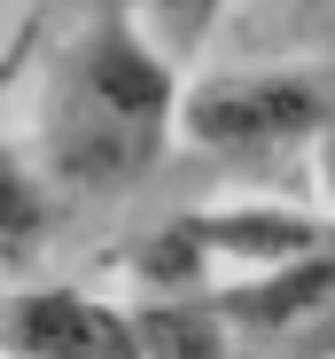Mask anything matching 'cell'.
I'll list each match as a JSON object with an SVG mask.
<instances>
[{
	"label": "cell",
	"instance_id": "6da1fadb",
	"mask_svg": "<svg viewBox=\"0 0 335 359\" xmlns=\"http://www.w3.org/2000/svg\"><path fill=\"white\" fill-rule=\"evenodd\" d=\"M180 55L133 0H94L86 24L47 55L31 156L71 203H117L180 141Z\"/></svg>",
	"mask_w": 335,
	"mask_h": 359
},
{
	"label": "cell",
	"instance_id": "7a4b0ae2",
	"mask_svg": "<svg viewBox=\"0 0 335 359\" xmlns=\"http://www.w3.org/2000/svg\"><path fill=\"white\" fill-rule=\"evenodd\" d=\"M335 126V71L265 63V71H203L180 102V141L234 180L289 188L320 164Z\"/></svg>",
	"mask_w": 335,
	"mask_h": 359
},
{
	"label": "cell",
	"instance_id": "3957f363",
	"mask_svg": "<svg viewBox=\"0 0 335 359\" xmlns=\"http://www.w3.org/2000/svg\"><path fill=\"white\" fill-rule=\"evenodd\" d=\"M227 359H335V226L312 250L211 281Z\"/></svg>",
	"mask_w": 335,
	"mask_h": 359
},
{
	"label": "cell",
	"instance_id": "277c9868",
	"mask_svg": "<svg viewBox=\"0 0 335 359\" xmlns=\"http://www.w3.org/2000/svg\"><path fill=\"white\" fill-rule=\"evenodd\" d=\"M0 359H141L133 305L94 289H0Z\"/></svg>",
	"mask_w": 335,
	"mask_h": 359
},
{
	"label": "cell",
	"instance_id": "5b68a950",
	"mask_svg": "<svg viewBox=\"0 0 335 359\" xmlns=\"http://www.w3.org/2000/svg\"><path fill=\"white\" fill-rule=\"evenodd\" d=\"M47 226H55V180L39 172V156L0 141V266H31Z\"/></svg>",
	"mask_w": 335,
	"mask_h": 359
},
{
	"label": "cell",
	"instance_id": "8992f818",
	"mask_svg": "<svg viewBox=\"0 0 335 359\" xmlns=\"http://www.w3.org/2000/svg\"><path fill=\"white\" fill-rule=\"evenodd\" d=\"M234 0H141V16H148V32L164 39L187 63V55H203L211 47V32H218V16H227Z\"/></svg>",
	"mask_w": 335,
	"mask_h": 359
},
{
	"label": "cell",
	"instance_id": "52a82bcc",
	"mask_svg": "<svg viewBox=\"0 0 335 359\" xmlns=\"http://www.w3.org/2000/svg\"><path fill=\"white\" fill-rule=\"evenodd\" d=\"M312 180L327 188V203H335V126H327V141H320V164H312Z\"/></svg>",
	"mask_w": 335,
	"mask_h": 359
},
{
	"label": "cell",
	"instance_id": "ba28073f",
	"mask_svg": "<svg viewBox=\"0 0 335 359\" xmlns=\"http://www.w3.org/2000/svg\"><path fill=\"white\" fill-rule=\"evenodd\" d=\"M0 16H8V0H0Z\"/></svg>",
	"mask_w": 335,
	"mask_h": 359
}]
</instances>
